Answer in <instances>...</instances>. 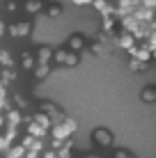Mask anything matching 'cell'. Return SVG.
<instances>
[{"label": "cell", "instance_id": "ba28073f", "mask_svg": "<svg viewBox=\"0 0 156 158\" xmlns=\"http://www.w3.org/2000/svg\"><path fill=\"white\" fill-rule=\"evenodd\" d=\"M0 62H2V64H12V60H9V53H7V51H0Z\"/></svg>", "mask_w": 156, "mask_h": 158}, {"label": "cell", "instance_id": "3957f363", "mask_svg": "<svg viewBox=\"0 0 156 158\" xmlns=\"http://www.w3.org/2000/svg\"><path fill=\"white\" fill-rule=\"evenodd\" d=\"M69 46H71L74 51H78V48H83V37H80V35H74L71 39H69Z\"/></svg>", "mask_w": 156, "mask_h": 158}, {"label": "cell", "instance_id": "7c38bea8", "mask_svg": "<svg viewBox=\"0 0 156 158\" xmlns=\"http://www.w3.org/2000/svg\"><path fill=\"white\" fill-rule=\"evenodd\" d=\"M51 16H60V7H51V12H48Z\"/></svg>", "mask_w": 156, "mask_h": 158}, {"label": "cell", "instance_id": "9c48e42d", "mask_svg": "<svg viewBox=\"0 0 156 158\" xmlns=\"http://www.w3.org/2000/svg\"><path fill=\"white\" fill-rule=\"evenodd\" d=\"M48 73V67H46V64L44 62H41V67L39 69H37V78H44V76Z\"/></svg>", "mask_w": 156, "mask_h": 158}, {"label": "cell", "instance_id": "277c9868", "mask_svg": "<svg viewBox=\"0 0 156 158\" xmlns=\"http://www.w3.org/2000/svg\"><path fill=\"white\" fill-rule=\"evenodd\" d=\"M39 55H41V57H39V62H48V57L53 55V51H51L48 46H41V48H39Z\"/></svg>", "mask_w": 156, "mask_h": 158}, {"label": "cell", "instance_id": "8992f818", "mask_svg": "<svg viewBox=\"0 0 156 158\" xmlns=\"http://www.w3.org/2000/svg\"><path fill=\"white\" fill-rule=\"evenodd\" d=\"M37 9H41V2L39 0H30L28 2V12H37Z\"/></svg>", "mask_w": 156, "mask_h": 158}, {"label": "cell", "instance_id": "6da1fadb", "mask_svg": "<svg viewBox=\"0 0 156 158\" xmlns=\"http://www.w3.org/2000/svg\"><path fill=\"white\" fill-rule=\"evenodd\" d=\"M142 101H156V87H145L142 89Z\"/></svg>", "mask_w": 156, "mask_h": 158}, {"label": "cell", "instance_id": "7a4b0ae2", "mask_svg": "<svg viewBox=\"0 0 156 158\" xmlns=\"http://www.w3.org/2000/svg\"><path fill=\"white\" fill-rule=\"evenodd\" d=\"M28 32H30V23H21L12 28V35H28Z\"/></svg>", "mask_w": 156, "mask_h": 158}, {"label": "cell", "instance_id": "8fae6325", "mask_svg": "<svg viewBox=\"0 0 156 158\" xmlns=\"http://www.w3.org/2000/svg\"><path fill=\"white\" fill-rule=\"evenodd\" d=\"M23 67H25V69H30V67H32V55H28V53L23 55Z\"/></svg>", "mask_w": 156, "mask_h": 158}, {"label": "cell", "instance_id": "30bf717a", "mask_svg": "<svg viewBox=\"0 0 156 158\" xmlns=\"http://www.w3.org/2000/svg\"><path fill=\"white\" fill-rule=\"evenodd\" d=\"M122 46H124V48H131V46H133V37H129V35L122 37Z\"/></svg>", "mask_w": 156, "mask_h": 158}, {"label": "cell", "instance_id": "5b68a950", "mask_svg": "<svg viewBox=\"0 0 156 158\" xmlns=\"http://www.w3.org/2000/svg\"><path fill=\"white\" fill-rule=\"evenodd\" d=\"M94 135H96V140H99L101 144H110V142H112V140H110V135H108V133H103V131H96Z\"/></svg>", "mask_w": 156, "mask_h": 158}, {"label": "cell", "instance_id": "52a82bcc", "mask_svg": "<svg viewBox=\"0 0 156 158\" xmlns=\"http://www.w3.org/2000/svg\"><path fill=\"white\" fill-rule=\"evenodd\" d=\"M96 2V9H101V12H110V7L106 5V0H94Z\"/></svg>", "mask_w": 156, "mask_h": 158}]
</instances>
